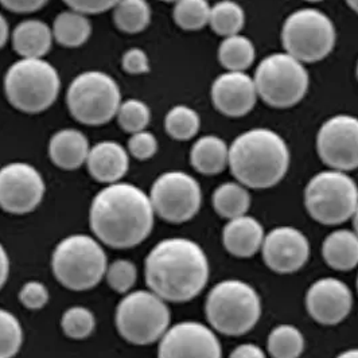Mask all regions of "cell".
<instances>
[{"instance_id":"cell-5","label":"cell","mask_w":358,"mask_h":358,"mask_svg":"<svg viewBox=\"0 0 358 358\" xmlns=\"http://www.w3.org/2000/svg\"><path fill=\"white\" fill-rule=\"evenodd\" d=\"M52 268L62 286L73 291H85L97 286L106 276L107 255L93 237L73 234L55 247Z\"/></svg>"},{"instance_id":"cell-48","label":"cell","mask_w":358,"mask_h":358,"mask_svg":"<svg viewBox=\"0 0 358 358\" xmlns=\"http://www.w3.org/2000/svg\"><path fill=\"white\" fill-rule=\"evenodd\" d=\"M162 1H167V3H177L178 0H162Z\"/></svg>"},{"instance_id":"cell-15","label":"cell","mask_w":358,"mask_h":358,"mask_svg":"<svg viewBox=\"0 0 358 358\" xmlns=\"http://www.w3.org/2000/svg\"><path fill=\"white\" fill-rule=\"evenodd\" d=\"M158 358H222L215 331L203 323H177L161 338Z\"/></svg>"},{"instance_id":"cell-28","label":"cell","mask_w":358,"mask_h":358,"mask_svg":"<svg viewBox=\"0 0 358 358\" xmlns=\"http://www.w3.org/2000/svg\"><path fill=\"white\" fill-rule=\"evenodd\" d=\"M113 20L123 33H142L151 22V7L147 0H119L113 7Z\"/></svg>"},{"instance_id":"cell-7","label":"cell","mask_w":358,"mask_h":358,"mask_svg":"<svg viewBox=\"0 0 358 358\" xmlns=\"http://www.w3.org/2000/svg\"><path fill=\"white\" fill-rule=\"evenodd\" d=\"M305 205L308 215L323 225L342 224L357 209V183L345 171H321L306 186Z\"/></svg>"},{"instance_id":"cell-51","label":"cell","mask_w":358,"mask_h":358,"mask_svg":"<svg viewBox=\"0 0 358 358\" xmlns=\"http://www.w3.org/2000/svg\"><path fill=\"white\" fill-rule=\"evenodd\" d=\"M357 289H358V278H357Z\"/></svg>"},{"instance_id":"cell-33","label":"cell","mask_w":358,"mask_h":358,"mask_svg":"<svg viewBox=\"0 0 358 358\" xmlns=\"http://www.w3.org/2000/svg\"><path fill=\"white\" fill-rule=\"evenodd\" d=\"M64 333L72 340H85L96 327V318L90 308L74 306L68 308L61 320Z\"/></svg>"},{"instance_id":"cell-1","label":"cell","mask_w":358,"mask_h":358,"mask_svg":"<svg viewBox=\"0 0 358 358\" xmlns=\"http://www.w3.org/2000/svg\"><path fill=\"white\" fill-rule=\"evenodd\" d=\"M154 217L150 196L124 182L108 185L90 205V228L112 248H132L143 243L152 231Z\"/></svg>"},{"instance_id":"cell-26","label":"cell","mask_w":358,"mask_h":358,"mask_svg":"<svg viewBox=\"0 0 358 358\" xmlns=\"http://www.w3.org/2000/svg\"><path fill=\"white\" fill-rule=\"evenodd\" d=\"M251 206V196L240 182H225L213 193V208L224 218L232 220L247 215Z\"/></svg>"},{"instance_id":"cell-31","label":"cell","mask_w":358,"mask_h":358,"mask_svg":"<svg viewBox=\"0 0 358 358\" xmlns=\"http://www.w3.org/2000/svg\"><path fill=\"white\" fill-rule=\"evenodd\" d=\"M201 119L193 108L176 106L169 110L164 119L167 134L176 141H190L199 131Z\"/></svg>"},{"instance_id":"cell-21","label":"cell","mask_w":358,"mask_h":358,"mask_svg":"<svg viewBox=\"0 0 358 358\" xmlns=\"http://www.w3.org/2000/svg\"><path fill=\"white\" fill-rule=\"evenodd\" d=\"M90 142L77 129H61L54 134L49 143V157L55 166L64 170H76L87 163L90 155Z\"/></svg>"},{"instance_id":"cell-37","label":"cell","mask_w":358,"mask_h":358,"mask_svg":"<svg viewBox=\"0 0 358 358\" xmlns=\"http://www.w3.org/2000/svg\"><path fill=\"white\" fill-rule=\"evenodd\" d=\"M128 151L134 158L139 161L150 159L158 151V141L154 134L144 129L141 132L132 134L128 142Z\"/></svg>"},{"instance_id":"cell-30","label":"cell","mask_w":358,"mask_h":358,"mask_svg":"<svg viewBox=\"0 0 358 358\" xmlns=\"http://www.w3.org/2000/svg\"><path fill=\"white\" fill-rule=\"evenodd\" d=\"M269 355L273 358H299L305 350V338L292 324H279L268 336Z\"/></svg>"},{"instance_id":"cell-25","label":"cell","mask_w":358,"mask_h":358,"mask_svg":"<svg viewBox=\"0 0 358 358\" xmlns=\"http://www.w3.org/2000/svg\"><path fill=\"white\" fill-rule=\"evenodd\" d=\"M92 24L85 14L64 11L57 15L53 24L54 39L65 48H78L90 39Z\"/></svg>"},{"instance_id":"cell-43","label":"cell","mask_w":358,"mask_h":358,"mask_svg":"<svg viewBox=\"0 0 358 358\" xmlns=\"http://www.w3.org/2000/svg\"><path fill=\"white\" fill-rule=\"evenodd\" d=\"M8 273H10V259L4 247L0 243V289L6 285Z\"/></svg>"},{"instance_id":"cell-20","label":"cell","mask_w":358,"mask_h":358,"mask_svg":"<svg viewBox=\"0 0 358 358\" xmlns=\"http://www.w3.org/2000/svg\"><path fill=\"white\" fill-rule=\"evenodd\" d=\"M264 228L251 215L232 218L224 228L222 241L225 250L237 257H251L262 250Z\"/></svg>"},{"instance_id":"cell-44","label":"cell","mask_w":358,"mask_h":358,"mask_svg":"<svg viewBox=\"0 0 358 358\" xmlns=\"http://www.w3.org/2000/svg\"><path fill=\"white\" fill-rule=\"evenodd\" d=\"M8 24H7V20L6 18L0 14V49L6 45L7 39H8Z\"/></svg>"},{"instance_id":"cell-49","label":"cell","mask_w":358,"mask_h":358,"mask_svg":"<svg viewBox=\"0 0 358 358\" xmlns=\"http://www.w3.org/2000/svg\"><path fill=\"white\" fill-rule=\"evenodd\" d=\"M307 1H311V3H318V1H322V0H307Z\"/></svg>"},{"instance_id":"cell-34","label":"cell","mask_w":358,"mask_h":358,"mask_svg":"<svg viewBox=\"0 0 358 358\" xmlns=\"http://www.w3.org/2000/svg\"><path fill=\"white\" fill-rule=\"evenodd\" d=\"M23 342V330L18 318L0 308V358H13L18 355Z\"/></svg>"},{"instance_id":"cell-42","label":"cell","mask_w":358,"mask_h":358,"mask_svg":"<svg viewBox=\"0 0 358 358\" xmlns=\"http://www.w3.org/2000/svg\"><path fill=\"white\" fill-rule=\"evenodd\" d=\"M229 358H267L260 346L255 343H243L237 346Z\"/></svg>"},{"instance_id":"cell-12","label":"cell","mask_w":358,"mask_h":358,"mask_svg":"<svg viewBox=\"0 0 358 358\" xmlns=\"http://www.w3.org/2000/svg\"><path fill=\"white\" fill-rule=\"evenodd\" d=\"M150 199L155 215L164 221L182 224L197 215L202 192L197 179L183 171H167L154 182Z\"/></svg>"},{"instance_id":"cell-41","label":"cell","mask_w":358,"mask_h":358,"mask_svg":"<svg viewBox=\"0 0 358 358\" xmlns=\"http://www.w3.org/2000/svg\"><path fill=\"white\" fill-rule=\"evenodd\" d=\"M0 3L3 7L13 13L27 14L42 8L48 0H0Z\"/></svg>"},{"instance_id":"cell-19","label":"cell","mask_w":358,"mask_h":358,"mask_svg":"<svg viewBox=\"0 0 358 358\" xmlns=\"http://www.w3.org/2000/svg\"><path fill=\"white\" fill-rule=\"evenodd\" d=\"M87 166L93 178L110 185L126 176L129 157L123 145L110 141L100 142L90 148Z\"/></svg>"},{"instance_id":"cell-39","label":"cell","mask_w":358,"mask_h":358,"mask_svg":"<svg viewBox=\"0 0 358 358\" xmlns=\"http://www.w3.org/2000/svg\"><path fill=\"white\" fill-rule=\"evenodd\" d=\"M123 69L129 74H143L150 71V61L142 49L134 48L127 50L122 59Z\"/></svg>"},{"instance_id":"cell-45","label":"cell","mask_w":358,"mask_h":358,"mask_svg":"<svg viewBox=\"0 0 358 358\" xmlns=\"http://www.w3.org/2000/svg\"><path fill=\"white\" fill-rule=\"evenodd\" d=\"M336 358H358V348L349 349V350L341 353L340 356H337Z\"/></svg>"},{"instance_id":"cell-9","label":"cell","mask_w":358,"mask_h":358,"mask_svg":"<svg viewBox=\"0 0 358 358\" xmlns=\"http://www.w3.org/2000/svg\"><path fill=\"white\" fill-rule=\"evenodd\" d=\"M73 117L87 126L110 122L122 104L117 83L107 73L90 71L78 74L66 93Z\"/></svg>"},{"instance_id":"cell-36","label":"cell","mask_w":358,"mask_h":358,"mask_svg":"<svg viewBox=\"0 0 358 358\" xmlns=\"http://www.w3.org/2000/svg\"><path fill=\"white\" fill-rule=\"evenodd\" d=\"M106 278L108 285L113 291L126 294L136 283L138 269L132 262L120 259L108 266Z\"/></svg>"},{"instance_id":"cell-13","label":"cell","mask_w":358,"mask_h":358,"mask_svg":"<svg viewBox=\"0 0 358 358\" xmlns=\"http://www.w3.org/2000/svg\"><path fill=\"white\" fill-rule=\"evenodd\" d=\"M45 180L34 166L24 162L0 169V208L11 215L33 212L45 196Z\"/></svg>"},{"instance_id":"cell-22","label":"cell","mask_w":358,"mask_h":358,"mask_svg":"<svg viewBox=\"0 0 358 358\" xmlns=\"http://www.w3.org/2000/svg\"><path fill=\"white\" fill-rule=\"evenodd\" d=\"M53 30L42 20L27 19L13 31V46L22 58H43L53 45Z\"/></svg>"},{"instance_id":"cell-24","label":"cell","mask_w":358,"mask_h":358,"mask_svg":"<svg viewBox=\"0 0 358 358\" xmlns=\"http://www.w3.org/2000/svg\"><path fill=\"white\" fill-rule=\"evenodd\" d=\"M322 256L331 268L350 271L358 266V234L352 231L330 233L322 244Z\"/></svg>"},{"instance_id":"cell-27","label":"cell","mask_w":358,"mask_h":358,"mask_svg":"<svg viewBox=\"0 0 358 358\" xmlns=\"http://www.w3.org/2000/svg\"><path fill=\"white\" fill-rule=\"evenodd\" d=\"M256 58V49L248 36H227L218 49V59L228 72H245Z\"/></svg>"},{"instance_id":"cell-50","label":"cell","mask_w":358,"mask_h":358,"mask_svg":"<svg viewBox=\"0 0 358 358\" xmlns=\"http://www.w3.org/2000/svg\"><path fill=\"white\" fill-rule=\"evenodd\" d=\"M357 78H358V64H357Z\"/></svg>"},{"instance_id":"cell-35","label":"cell","mask_w":358,"mask_h":358,"mask_svg":"<svg viewBox=\"0 0 358 358\" xmlns=\"http://www.w3.org/2000/svg\"><path fill=\"white\" fill-rule=\"evenodd\" d=\"M116 117L123 131L129 134H136L144 131L150 124L151 112L148 106L143 101L129 99L120 104Z\"/></svg>"},{"instance_id":"cell-29","label":"cell","mask_w":358,"mask_h":358,"mask_svg":"<svg viewBox=\"0 0 358 358\" xmlns=\"http://www.w3.org/2000/svg\"><path fill=\"white\" fill-rule=\"evenodd\" d=\"M245 23L243 7L233 0H221L210 10L209 24L215 34L227 36L240 34Z\"/></svg>"},{"instance_id":"cell-4","label":"cell","mask_w":358,"mask_h":358,"mask_svg":"<svg viewBox=\"0 0 358 358\" xmlns=\"http://www.w3.org/2000/svg\"><path fill=\"white\" fill-rule=\"evenodd\" d=\"M210 326L225 336H243L251 331L262 315V301L253 287L243 280H222L215 285L205 305Z\"/></svg>"},{"instance_id":"cell-40","label":"cell","mask_w":358,"mask_h":358,"mask_svg":"<svg viewBox=\"0 0 358 358\" xmlns=\"http://www.w3.org/2000/svg\"><path fill=\"white\" fill-rule=\"evenodd\" d=\"M72 10L88 14H101L113 8L119 0H64Z\"/></svg>"},{"instance_id":"cell-2","label":"cell","mask_w":358,"mask_h":358,"mask_svg":"<svg viewBox=\"0 0 358 358\" xmlns=\"http://www.w3.org/2000/svg\"><path fill=\"white\" fill-rule=\"evenodd\" d=\"M144 273L150 291L166 302L183 303L196 298L206 286L209 260L190 238H164L145 257Z\"/></svg>"},{"instance_id":"cell-10","label":"cell","mask_w":358,"mask_h":358,"mask_svg":"<svg viewBox=\"0 0 358 358\" xmlns=\"http://www.w3.org/2000/svg\"><path fill=\"white\" fill-rule=\"evenodd\" d=\"M337 31L333 20L315 8H301L286 19L282 42L287 54L302 64L322 61L333 52Z\"/></svg>"},{"instance_id":"cell-23","label":"cell","mask_w":358,"mask_h":358,"mask_svg":"<svg viewBox=\"0 0 358 358\" xmlns=\"http://www.w3.org/2000/svg\"><path fill=\"white\" fill-rule=\"evenodd\" d=\"M190 162L201 174H220L229 164V147L215 135L202 136L192 147Z\"/></svg>"},{"instance_id":"cell-6","label":"cell","mask_w":358,"mask_h":358,"mask_svg":"<svg viewBox=\"0 0 358 358\" xmlns=\"http://www.w3.org/2000/svg\"><path fill=\"white\" fill-rule=\"evenodd\" d=\"M59 88L58 72L43 58H22L10 66L4 77L7 100L26 113H39L52 107Z\"/></svg>"},{"instance_id":"cell-38","label":"cell","mask_w":358,"mask_h":358,"mask_svg":"<svg viewBox=\"0 0 358 358\" xmlns=\"http://www.w3.org/2000/svg\"><path fill=\"white\" fill-rule=\"evenodd\" d=\"M19 301L29 310H39L49 302V289L41 282H27L19 291Z\"/></svg>"},{"instance_id":"cell-47","label":"cell","mask_w":358,"mask_h":358,"mask_svg":"<svg viewBox=\"0 0 358 358\" xmlns=\"http://www.w3.org/2000/svg\"><path fill=\"white\" fill-rule=\"evenodd\" d=\"M353 225H355V232L358 234V206L357 209H356V212H355V215H353Z\"/></svg>"},{"instance_id":"cell-46","label":"cell","mask_w":358,"mask_h":358,"mask_svg":"<svg viewBox=\"0 0 358 358\" xmlns=\"http://www.w3.org/2000/svg\"><path fill=\"white\" fill-rule=\"evenodd\" d=\"M346 3L350 6V8L358 14V0H346Z\"/></svg>"},{"instance_id":"cell-32","label":"cell","mask_w":358,"mask_h":358,"mask_svg":"<svg viewBox=\"0 0 358 358\" xmlns=\"http://www.w3.org/2000/svg\"><path fill=\"white\" fill-rule=\"evenodd\" d=\"M210 10L208 0H178L173 17L180 29L196 31L209 24Z\"/></svg>"},{"instance_id":"cell-17","label":"cell","mask_w":358,"mask_h":358,"mask_svg":"<svg viewBox=\"0 0 358 358\" xmlns=\"http://www.w3.org/2000/svg\"><path fill=\"white\" fill-rule=\"evenodd\" d=\"M306 307L314 321L331 326L342 322L350 314L353 295L350 288L340 279L323 278L308 288Z\"/></svg>"},{"instance_id":"cell-8","label":"cell","mask_w":358,"mask_h":358,"mask_svg":"<svg viewBox=\"0 0 358 358\" xmlns=\"http://www.w3.org/2000/svg\"><path fill=\"white\" fill-rule=\"evenodd\" d=\"M259 97L269 107L291 108L305 99L310 78L305 64L287 53L271 54L253 77Z\"/></svg>"},{"instance_id":"cell-16","label":"cell","mask_w":358,"mask_h":358,"mask_svg":"<svg viewBox=\"0 0 358 358\" xmlns=\"http://www.w3.org/2000/svg\"><path fill=\"white\" fill-rule=\"evenodd\" d=\"M263 259L278 273H294L310 256V243L303 233L292 227H279L264 237Z\"/></svg>"},{"instance_id":"cell-3","label":"cell","mask_w":358,"mask_h":358,"mask_svg":"<svg viewBox=\"0 0 358 358\" xmlns=\"http://www.w3.org/2000/svg\"><path fill=\"white\" fill-rule=\"evenodd\" d=\"M289 150L285 139L268 128L238 135L229 147V169L245 187L269 189L288 171Z\"/></svg>"},{"instance_id":"cell-14","label":"cell","mask_w":358,"mask_h":358,"mask_svg":"<svg viewBox=\"0 0 358 358\" xmlns=\"http://www.w3.org/2000/svg\"><path fill=\"white\" fill-rule=\"evenodd\" d=\"M317 150L333 170L346 173L358 169V117L337 115L326 120L317 136Z\"/></svg>"},{"instance_id":"cell-18","label":"cell","mask_w":358,"mask_h":358,"mask_svg":"<svg viewBox=\"0 0 358 358\" xmlns=\"http://www.w3.org/2000/svg\"><path fill=\"white\" fill-rule=\"evenodd\" d=\"M253 77L245 72H227L218 76L212 85L215 109L228 117H241L250 113L257 101Z\"/></svg>"},{"instance_id":"cell-11","label":"cell","mask_w":358,"mask_h":358,"mask_svg":"<svg viewBox=\"0 0 358 358\" xmlns=\"http://www.w3.org/2000/svg\"><path fill=\"white\" fill-rule=\"evenodd\" d=\"M170 308L152 291L129 292L116 308V327L134 345L161 341L170 327Z\"/></svg>"}]
</instances>
